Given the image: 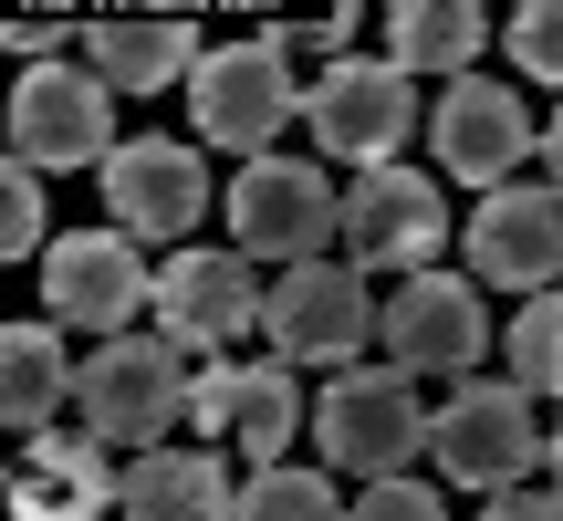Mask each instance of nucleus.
Instances as JSON below:
<instances>
[{
  "mask_svg": "<svg viewBox=\"0 0 563 521\" xmlns=\"http://www.w3.org/2000/svg\"><path fill=\"white\" fill-rule=\"evenodd\" d=\"M439 241H449V199L418 178V167H365L344 178V260L365 281H418L439 271Z\"/></svg>",
  "mask_w": 563,
  "mask_h": 521,
  "instance_id": "10",
  "label": "nucleus"
},
{
  "mask_svg": "<svg viewBox=\"0 0 563 521\" xmlns=\"http://www.w3.org/2000/svg\"><path fill=\"white\" fill-rule=\"evenodd\" d=\"M501 355H511V386H532L543 407H563V292H532L522 313H511Z\"/></svg>",
  "mask_w": 563,
  "mask_h": 521,
  "instance_id": "22",
  "label": "nucleus"
},
{
  "mask_svg": "<svg viewBox=\"0 0 563 521\" xmlns=\"http://www.w3.org/2000/svg\"><path fill=\"white\" fill-rule=\"evenodd\" d=\"M481 42H490V11H470V0H397V11H386V63H397V74L460 84L470 63H481Z\"/></svg>",
  "mask_w": 563,
  "mask_h": 521,
  "instance_id": "21",
  "label": "nucleus"
},
{
  "mask_svg": "<svg viewBox=\"0 0 563 521\" xmlns=\"http://www.w3.org/2000/svg\"><path fill=\"white\" fill-rule=\"evenodd\" d=\"M302 125H313L323 167H407V125H418V74H397V63H334V74H313V104H302Z\"/></svg>",
  "mask_w": 563,
  "mask_h": 521,
  "instance_id": "9",
  "label": "nucleus"
},
{
  "mask_svg": "<svg viewBox=\"0 0 563 521\" xmlns=\"http://www.w3.org/2000/svg\"><path fill=\"white\" fill-rule=\"evenodd\" d=\"M511 63H522L532 84H563V0H522V11L501 21Z\"/></svg>",
  "mask_w": 563,
  "mask_h": 521,
  "instance_id": "25",
  "label": "nucleus"
},
{
  "mask_svg": "<svg viewBox=\"0 0 563 521\" xmlns=\"http://www.w3.org/2000/svg\"><path fill=\"white\" fill-rule=\"evenodd\" d=\"M115 521H241V480L220 448H146V459H125Z\"/></svg>",
  "mask_w": 563,
  "mask_h": 521,
  "instance_id": "18",
  "label": "nucleus"
},
{
  "mask_svg": "<svg viewBox=\"0 0 563 521\" xmlns=\"http://www.w3.org/2000/svg\"><path fill=\"white\" fill-rule=\"evenodd\" d=\"M481 521H563L553 490H501V501H481Z\"/></svg>",
  "mask_w": 563,
  "mask_h": 521,
  "instance_id": "27",
  "label": "nucleus"
},
{
  "mask_svg": "<svg viewBox=\"0 0 563 521\" xmlns=\"http://www.w3.org/2000/svg\"><path fill=\"white\" fill-rule=\"evenodd\" d=\"M42 251H53L42 178H32V167H0V260H32V271H42Z\"/></svg>",
  "mask_w": 563,
  "mask_h": 521,
  "instance_id": "24",
  "label": "nucleus"
},
{
  "mask_svg": "<svg viewBox=\"0 0 563 521\" xmlns=\"http://www.w3.org/2000/svg\"><path fill=\"white\" fill-rule=\"evenodd\" d=\"M428 146H439V167L460 188H511L522 178V157L543 146V125L522 115V95L511 84H481V74H460V84H439V104H428Z\"/></svg>",
  "mask_w": 563,
  "mask_h": 521,
  "instance_id": "13",
  "label": "nucleus"
},
{
  "mask_svg": "<svg viewBox=\"0 0 563 521\" xmlns=\"http://www.w3.org/2000/svg\"><path fill=\"white\" fill-rule=\"evenodd\" d=\"M553 501H563V439H553Z\"/></svg>",
  "mask_w": 563,
  "mask_h": 521,
  "instance_id": "29",
  "label": "nucleus"
},
{
  "mask_svg": "<svg viewBox=\"0 0 563 521\" xmlns=\"http://www.w3.org/2000/svg\"><path fill=\"white\" fill-rule=\"evenodd\" d=\"M376 334H386V302L365 292V271H355L344 251L282 271L272 302H262V344H272L282 365H355Z\"/></svg>",
  "mask_w": 563,
  "mask_h": 521,
  "instance_id": "7",
  "label": "nucleus"
},
{
  "mask_svg": "<svg viewBox=\"0 0 563 521\" xmlns=\"http://www.w3.org/2000/svg\"><path fill=\"white\" fill-rule=\"evenodd\" d=\"M272 281H251L241 251H167L157 271V334H178L188 355H241L262 334Z\"/></svg>",
  "mask_w": 563,
  "mask_h": 521,
  "instance_id": "14",
  "label": "nucleus"
},
{
  "mask_svg": "<svg viewBox=\"0 0 563 521\" xmlns=\"http://www.w3.org/2000/svg\"><path fill=\"white\" fill-rule=\"evenodd\" d=\"M115 84L95 74V63H32V74L11 84V167H32V178H53V167H95L115 157Z\"/></svg>",
  "mask_w": 563,
  "mask_h": 521,
  "instance_id": "6",
  "label": "nucleus"
},
{
  "mask_svg": "<svg viewBox=\"0 0 563 521\" xmlns=\"http://www.w3.org/2000/svg\"><path fill=\"white\" fill-rule=\"evenodd\" d=\"M84 63H95L115 95H167V84H199V32L188 21H84Z\"/></svg>",
  "mask_w": 563,
  "mask_h": 521,
  "instance_id": "20",
  "label": "nucleus"
},
{
  "mask_svg": "<svg viewBox=\"0 0 563 521\" xmlns=\"http://www.w3.org/2000/svg\"><path fill=\"white\" fill-rule=\"evenodd\" d=\"M74 397H84V365L63 344V323H42V313L11 323L0 334V418H11V439H42Z\"/></svg>",
  "mask_w": 563,
  "mask_h": 521,
  "instance_id": "19",
  "label": "nucleus"
},
{
  "mask_svg": "<svg viewBox=\"0 0 563 521\" xmlns=\"http://www.w3.org/2000/svg\"><path fill=\"white\" fill-rule=\"evenodd\" d=\"M428 459H439V480L481 490V501L532 490V469H553L543 397H532V386H511V376H470V386H449V397L428 407Z\"/></svg>",
  "mask_w": 563,
  "mask_h": 521,
  "instance_id": "1",
  "label": "nucleus"
},
{
  "mask_svg": "<svg viewBox=\"0 0 563 521\" xmlns=\"http://www.w3.org/2000/svg\"><path fill=\"white\" fill-rule=\"evenodd\" d=\"M188 397H199V355L178 334H115L84 355V397H74V428L104 448H167V428H188Z\"/></svg>",
  "mask_w": 563,
  "mask_h": 521,
  "instance_id": "2",
  "label": "nucleus"
},
{
  "mask_svg": "<svg viewBox=\"0 0 563 521\" xmlns=\"http://www.w3.org/2000/svg\"><path fill=\"white\" fill-rule=\"evenodd\" d=\"M344 521H449V511H439V490H428V480H376Z\"/></svg>",
  "mask_w": 563,
  "mask_h": 521,
  "instance_id": "26",
  "label": "nucleus"
},
{
  "mask_svg": "<svg viewBox=\"0 0 563 521\" xmlns=\"http://www.w3.org/2000/svg\"><path fill=\"white\" fill-rule=\"evenodd\" d=\"M313 448H323V469H355L365 490H376V480H407V459L428 448L418 376H407V365H344V376H323Z\"/></svg>",
  "mask_w": 563,
  "mask_h": 521,
  "instance_id": "4",
  "label": "nucleus"
},
{
  "mask_svg": "<svg viewBox=\"0 0 563 521\" xmlns=\"http://www.w3.org/2000/svg\"><path fill=\"white\" fill-rule=\"evenodd\" d=\"M302 104H313V84H302L292 42L282 32H251V42H220V53L199 63V84H188V115H199L209 146H230V157H282V125H302Z\"/></svg>",
  "mask_w": 563,
  "mask_h": 521,
  "instance_id": "3",
  "label": "nucleus"
},
{
  "mask_svg": "<svg viewBox=\"0 0 563 521\" xmlns=\"http://www.w3.org/2000/svg\"><path fill=\"white\" fill-rule=\"evenodd\" d=\"M241 521H344L334 469H302V459L251 469V480H241Z\"/></svg>",
  "mask_w": 563,
  "mask_h": 521,
  "instance_id": "23",
  "label": "nucleus"
},
{
  "mask_svg": "<svg viewBox=\"0 0 563 521\" xmlns=\"http://www.w3.org/2000/svg\"><path fill=\"white\" fill-rule=\"evenodd\" d=\"M146 302H157V271L125 230H63L42 251V323H63V334L115 344V334H136Z\"/></svg>",
  "mask_w": 563,
  "mask_h": 521,
  "instance_id": "8",
  "label": "nucleus"
},
{
  "mask_svg": "<svg viewBox=\"0 0 563 521\" xmlns=\"http://www.w3.org/2000/svg\"><path fill=\"white\" fill-rule=\"evenodd\" d=\"M104 209H115V230L125 241H178L188 251V230L209 220V167H199V146H178V136H125L115 157H104Z\"/></svg>",
  "mask_w": 563,
  "mask_h": 521,
  "instance_id": "15",
  "label": "nucleus"
},
{
  "mask_svg": "<svg viewBox=\"0 0 563 521\" xmlns=\"http://www.w3.org/2000/svg\"><path fill=\"white\" fill-rule=\"evenodd\" d=\"M543 167H553V188H563V115L543 125Z\"/></svg>",
  "mask_w": 563,
  "mask_h": 521,
  "instance_id": "28",
  "label": "nucleus"
},
{
  "mask_svg": "<svg viewBox=\"0 0 563 521\" xmlns=\"http://www.w3.org/2000/svg\"><path fill=\"white\" fill-rule=\"evenodd\" d=\"M188 428H199V448H241L251 469H272L282 448H292L302 428V386L282 355H241V365H199V397H188Z\"/></svg>",
  "mask_w": 563,
  "mask_h": 521,
  "instance_id": "12",
  "label": "nucleus"
},
{
  "mask_svg": "<svg viewBox=\"0 0 563 521\" xmlns=\"http://www.w3.org/2000/svg\"><path fill=\"white\" fill-rule=\"evenodd\" d=\"M125 501V469L104 439H63V428H42V439H11V521H104Z\"/></svg>",
  "mask_w": 563,
  "mask_h": 521,
  "instance_id": "17",
  "label": "nucleus"
},
{
  "mask_svg": "<svg viewBox=\"0 0 563 521\" xmlns=\"http://www.w3.org/2000/svg\"><path fill=\"white\" fill-rule=\"evenodd\" d=\"M490 355V302L470 271H418L386 292V365H407V376H449L470 386Z\"/></svg>",
  "mask_w": 563,
  "mask_h": 521,
  "instance_id": "11",
  "label": "nucleus"
},
{
  "mask_svg": "<svg viewBox=\"0 0 563 521\" xmlns=\"http://www.w3.org/2000/svg\"><path fill=\"white\" fill-rule=\"evenodd\" d=\"M553 271H563V188L543 178H511V188H490L481 209H470V281H501V292H553Z\"/></svg>",
  "mask_w": 563,
  "mask_h": 521,
  "instance_id": "16",
  "label": "nucleus"
},
{
  "mask_svg": "<svg viewBox=\"0 0 563 521\" xmlns=\"http://www.w3.org/2000/svg\"><path fill=\"white\" fill-rule=\"evenodd\" d=\"M220 209H230V251L241 260H282V271L334 260L323 241H344V188H334L323 157H251Z\"/></svg>",
  "mask_w": 563,
  "mask_h": 521,
  "instance_id": "5",
  "label": "nucleus"
}]
</instances>
